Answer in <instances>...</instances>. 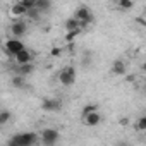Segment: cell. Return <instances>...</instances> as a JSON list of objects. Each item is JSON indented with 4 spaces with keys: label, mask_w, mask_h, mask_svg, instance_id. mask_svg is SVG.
I'll return each mask as SVG.
<instances>
[{
    "label": "cell",
    "mask_w": 146,
    "mask_h": 146,
    "mask_svg": "<svg viewBox=\"0 0 146 146\" xmlns=\"http://www.w3.org/2000/svg\"><path fill=\"white\" fill-rule=\"evenodd\" d=\"M26 11H33L35 9V0H21V2H19Z\"/></svg>",
    "instance_id": "ffe728a7"
},
{
    "label": "cell",
    "mask_w": 146,
    "mask_h": 146,
    "mask_svg": "<svg viewBox=\"0 0 146 146\" xmlns=\"http://www.w3.org/2000/svg\"><path fill=\"white\" fill-rule=\"evenodd\" d=\"M11 119H12V113L9 110H2V112H0V129L5 127L11 122Z\"/></svg>",
    "instance_id": "9a60e30c"
},
{
    "label": "cell",
    "mask_w": 146,
    "mask_h": 146,
    "mask_svg": "<svg viewBox=\"0 0 146 146\" xmlns=\"http://www.w3.org/2000/svg\"><path fill=\"white\" fill-rule=\"evenodd\" d=\"M96 110H98V105L96 103H88V105L83 107V117H86V115H90V113H93Z\"/></svg>",
    "instance_id": "2e32d148"
},
{
    "label": "cell",
    "mask_w": 146,
    "mask_h": 146,
    "mask_svg": "<svg viewBox=\"0 0 146 146\" xmlns=\"http://www.w3.org/2000/svg\"><path fill=\"white\" fill-rule=\"evenodd\" d=\"M7 146H19V144H17V141H16L14 137H11V139H9V143H7Z\"/></svg>",
    "instance_id": "603a6c76"
},
{
    "label": "cell",
    "mask_w": 146,
    "mask_h": 146,
    "mask_svg": "<svg viewBox=\"0 0 146 146\" xmlns=\"http://www.w3.org/2000/svg\"><path fill=\"white\" fill-rule=\"evenodd\" d=\"M12 86L14 88H24V78H21V76H14L12 78Z\"/></svg>",
    "instance_id": "d6986e66"
},
{
    "label": "cell",
    "mask_w": 146,
    "mask_h": 146,
    "mask_svg": "<svg viewBox=\"0 0 146 146\" xmlns=\"http://www.w3.org/2000/svg\"><path fill=\"white\" fill-rule=\"evenodd\" d=\"M58 81H60L62 86H72L76 83V69L72 65H65L58 72Z\"/></svg>",
    "instance_id": "7a4b0ae2"
},
{
    "label": "cell",
    "mask_w": 146,
    "mask_h": 146,
    "mask_svg": "<svg viewBox=\"0 0 146 146\" xmlns=\"http://www.w3.org/2000/svg\"><path fill=\"white\" fill-rule=\"evenodd\" d=\"M33 64H26V65H17V69H16V74L17 76H21V78H26L28 74H31L33 72Z\"/></svg>",
    "instance_id": "5bb4252c"
},
{
    "label": "cell",
    "mask_w": 146,
    "mask_h": 146,
    "mask_svg": "<svg viewBox=\"0 0 146 146\" xmlns=\"http://www.w3.org/2000/svg\"><path fill=\"white\" fill-rule=\"evenodd\" d=\"M119 9H122V11H129V9H132L134 7V2L132 0H119Z\"/></svg>",
    "instance_id": "e0dca14e"
},
{
    "label": "cell",
    "mask_w": 146,
    "mask_h": 146,
    "mask_svg": "<svg viewBox=\"0 0 146 146\" xmlns=\"http://www.w3.org/2000/svg\"><path fill=\"white\" fill-rule=\"evenodd\" d=\"M12 137L17 141L19 146H35L38 134L36 132H19V134H14Z\"/></svg>",
    "instance_id": "277c9868"
},
{
    "label": "cell",
    "mask_w": 146,
    "mask_h": 146,
    "mask_svg": "<svg viewBox=\"0 0 146 146\" xmlns=\"http://www.w3.org/2000/svg\"><path fill=\"white\" fill-rule=\"evenodd\" d=\"M120 146H125V144H120Z\"/></svg>",
    "instance_id": "cb8c5ba5"
},
{
    "label": "cell",
    "mask_w": 146,
    "mask_h": 146,
    "mask_svg": "<svg viewBox=\"0 0 146 146\" xmlns=\"http://www.w3.org/2000/svg\"><path fill=\"white\" fill-rule=\"evenodd\" d=\"M127 72V67H125V62L124 60H115L112 64V74L115 76H124Z\"/></svg>",
    "instance_id": "9c48e42d"
},
{
    "label": "cell",
    "mask_w": 146,
    "mask_h": 146,
    "mask_svg": "<svg viewBox=\"0 0 146 146\" xmlns=\"http://www.w3.org/2000/svg\"><path fill=\"white\" fill-rule=\"evenodd\" d=\"M72 17H74V19L79 23L81 29H83V28H86V26H90V24L93 23V14H91V11H90L86 5H81V7H78Z\"/></svg>",
    "instance_id": "6da1fadb"
},
{
    "label": "cell",
    "mask_w": 146,
    "mask_h": 146,
    "mask_svg": "<svg viewBox=\"0 0 146 146\" xmlns=\"http://www.w3.org/2000/svg\"><path fill=\"white\" fill-rule=\"evenodd\" d=\"M11 33L16 40H21L26 33H28V24L23 21V19H16L12 24H11Z\"/></svg>",
    "instance_id": "5b68a950"
},
{
    "label": "cell",
    "mask_w": 146,
    "mask_h": 146,
    "mask_svg": "<svg viewBox=\"0 0 146 146\" xmlns=\"http://www.w3.org/2000/svg\"><path fill=\"white\" fill-rule=\"evenodd\" d=\"M26 46H24V43L21 41V40H16V38H11V40H7L5 41V52L9 53V55H12V57H16L19 52H23Z\"/></svg>",
    "instance_id": "8992f818"
},
{
    "label": "cell",
    "mask_w": 146,
    "mask_h": 146,
    "mask_svg": "<svg viewBox=\"0 0 146 146\" xmlns=\"http://www.w3.org/2000/svg\"><path fill=\"white\" fill-rule=\"evenodd\" d=\"M14 60H16V64L17 65H26V64H33V53L28 50V48H24L23 52H19L16 57H14Z\"/></svg>",
    "instance_id": "ba28073f"
},
{
    "label": "cell",
    "mask_w": 146,
    "mask_h": 146,
    "mask_svg": "<svg viewBox=\"0 0 146 146\" xmlns=\"http://www.w3.org/2000/svg\"><path fill=\"white\" fill-rule=\"evenodd\" d=\"M62 100L60 98H45L41 102V110L45 112H60L62 108Z\"/></svg>",
    "instance_id": "52a82bcc"
},
{
    "label": "cell",
    "mask_w": 146,
    "mask_h": 146,
    "mask_svg": "<svg viewBox=\"0 0 146 146\" xmlns=\"http://www.w3.org/2000/svg\"><path fill=\"white\" fill-rule=\"evenodd\" d=\"M79 33H81V29H78V31H72V33H67L65 40H67V41H70V40H74V38H76V36H78Z\"/></svg>",
    "instance_id": "7402d4cb"
},
{
    "label": "cell",
    "mask_w": 146,
    "mask_h": 146,
    "mask_svg": "<svg viewBox=\"0 0 146 146\" xmlns=\"http://www.w3.org/2000/svg\"><path fill=\"white\" fill-rule=\"evenodd\" d=\"M83 119H84V124L90 125V127H95V125H98L102 122V115L98 112H93V113H90V115H86Z\"/></svg>",
    "instance_id": "8fae6325"
},
{
    "label": "cell",
    "mask_w": 146,
    "mask_h": 146,
    "mask_svg": "<svg viewBox=\"0 0 146 146\" xmlns=\"http://www.w3.org/2000/svg\"><path fill=\"white\" fill-rule=\"evenodd\" d=\"M64 29H65L67 33H72V31L81 29V26H79V23H78L74 17H69V19H65V23H64Z\"/></svg>",
    "instance_id": "7c38bea8"
},
{
    "label": "cell",
    "mask_w": 146,
    "mask_h": 146,
    "mask_svg": "<svg viewBox=\"0 0 146 146\" xmlns=\"http://www.w3.org/2000/svg\"><path fill=\"white\" fill-rule=\"evenodd\" d=\"M136 129H137L139 132H144V131H146V117H144V115H141V117L136 120Z\"/></svg>",
    "instance_id": "ac0fdd59"
},
{
    "label": "cell",
    "mask_w": 146,
    "mask_h": 146,
    "mask_svg": "<svg viewBox=\"0 0 146 146\" xmlns=\"http://www.w3.org/2000/svg\"><path fill=\"white\" fill-rule=\"evenodd\" d=\"M38 137L43 143V146H55L60 139V132L57 129H43Z\"/></svg>",
    "instance_id": "3957f363"
},
{
    "label": "cell",
    "mask_w": 146,
    "mask_h": 146,
    "mask_svg": "<svg viewBox=\"0 0 146 146\" xmlns=\"http://www.w3.org/2000/svg\"><path fill=\"white\" fill-rule=\"evenodd\" d=\"M26 16H28V17H31V19H36V21L40 19V12H38L36 9H33V11H28V14H26Z\"/></svg>",
    "instance_id": "44dd1931"
},
{
    "label": "cell",
    "mask_w": 146,
    "mask_h": 146,
    "mask_svg": "<svg viewBox=\"0 0 146 146\" xmlns=\"http://www.w3.org/2000/svg\"><path fill=\"white\" fill-rule=\"evenodd\" d=\"M50 7H52L50 0H35V9H36L40 14H43V12L50 11Z\"/></svg>",
    "instance_id": "4fadbf2b"
},
{
    "label": "cell",
    "mask_w": 146,
    "mask_h": 146,
    "mask_svg": "<svg viewBox=\"0 0 146 146\" xmlns=\"http://www.w3.org/2000/svg\"><path fill=\"white\" fill-rule=\"evenodd\" d=\"M26 14H28V11H26V9H24L19 2L12 4V7H11V16H14L16 19H23Z\"/></svg>",
    "instance_id": "30bf717a"
}]
</instances>
